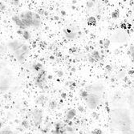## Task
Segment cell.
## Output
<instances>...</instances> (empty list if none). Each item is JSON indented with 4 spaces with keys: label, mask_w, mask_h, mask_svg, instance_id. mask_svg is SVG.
<instances>
[{
    "label": "cell",
    "mask_w": 134,
    "mask_h": 134,
    "mask_svg": "<svg viewBox=\"0 0 134 134\" xmlns=\"http://www.w3.org/2000/svg\"><path fill=\"white\" fill-rule=\"evenodd\" d=\"M41 134H67L66 130L64 129V126L59 125H56V126L55 127V129L48 133H41Z\"/></svg>",
    "instance_id": "cell-7"
},
{
    "label": "cell",
    "mask_w": 134,
    "mask_h": 134,
    "mask_svg": "<svg viewBox=\"0 0 134 134\" xmlns=\"http://www.w3.org/2000/svg\"><path fill=\"white\" fill-rule=\"evenodd\" d=\"M109 126L112 134H134V89L113 101Z\"/></svg>",
    "instance_id": "cell-1"
},
{
    "label": "cell",
    "mask_w": 134,
    "mask_h": 134,
    "mask_svg": "<svg viewBox=\"0 0 134 134\" xmlns=\"http://www.w3.org/2000/svg\"><path fill=\"white\" fill-rule=\"evenodd\" d=\"M103 87L99 84H93L82 89L80 96L84 100L85 104L91 110H94L99 107L102 100L101 93L103 92Z\"/></svg>",
    "instance_id": "cell-3"
},
{
    "label": "cell",
    "mask_w": 134,
    "mask_h": 134,
    "mask_svg": "<svg viewBox=\"0 0 134 134\" xmlns=\"http://www.w3.org/2000/svg\"><path fill=\"white\" fill-rule=\"evenodd\" d=\"M37 72V75L35 76V84L36 86L39 87L41 89H43L46 88L47 83V73L44 70L43 68L39 69L36 71Z\"/></svg>",
    "instance_id": "cell-6"
},
{
    "label": "cell",
    "mask_w": 134,
    "mask_h": 134,
    "mask_svg": "<svg viewBox=\"0 0 134 134\" xmlns=\"http://www.w3.org/2000/svg\"><path fill=\"white\" fill-rule=\"evenodd\" d=\"M8 49L18 62L23 64L29 55L28 46L20 40H13L7 43Z\"/></svg>",
    "instance_id": "cell-5"
},
{
    "label": "cell",
    "mask_w": 134,
    "mask_h": 134,
    "mask_svg": "<svg viewBox=\"0 0 134 134\" xmlns=\"http://www.w3.org/2000/svg\"><path fill=\"white\" fill-rule=\"evenodd\" d=\"M118 15H119L118 11H114L113 13V18H117Z\"/></svg>",
    "instance_id": "cell-12"
},
{
    "label": "cell",
    "mask_w": 134,
    "mask_h": 134,
    "mask_svg": "<svg viewBox=\"0 0 134 134\" xmlns=\"http://www.w3.org/2000/svg\"><path fill=\"white\" fill-rule=\"evenodd\" d=\"M88 22L89 24H91V25H95V24L96 23V18H94V17H90V18L88 19Z\"/></svg>",
    "instance_id": "cell-10"
},
{
    "label": "cell",
    "mask_w": 134,
    "mask_h": 134,
    "mask_svg": "<svg viewBox=\"0 0 134 134\" xmlns=\"http://www.w3.org/2000/svg\"><path fill=\"white\" fill-rule=\"evenodd\" d=\"M15 75L10 66L5 62H0V92L9 91L14 84Z\"/></svg>",
    "instance_id": "cell-4"
},
{
    "label": "cell",
    "mask_w": 134,
    "mask_h": 134,
    "mask_svg": "<svg viewBox=\"0 0 134 134\" xmlns=\"http://www.w3.org/2000/svg\"><path fill=\"white\" fill-rule=\"evenodd\" d=\"M12 20L19 29L23 31L31 27L38 28L41 25V17L38 13L31 10H25L19 15H14Z\"/></svg>",
    "instance_id": "cell-2"
},
{
    "label": "cell",
    "mask_w": 134,
    "mask_h": 134,
    "mask_svg": "<svg viewBox=\"0 0 134 134\" xmlns=\"http://www.w3.org/2000/svg\"><path fill=\"white\" fill-rule=\"evenodd\" d=\"M100 54L97 51H94L92 53H91V55H90V60L92 62H96L97 60L100 59Z\"/></svg>",
    "instance_id": "cell-8"
},
{
    "label": "cell",
    "mask_w": 134,
    "mask_h": 134,
    "mask_svg": "<svg viewBox=\"0 0 134 134\" xmlns=\"http://www.w3.org/2000/svg\"><path fill=\"white\" fill-rule=\"evenodd\" d=\"M0 134H15L13 130L9 128H0Z\"/></svg>",
    "instance_id": "cell-9"
},
{
    "label": "cell",
    "mask_w": 134,
    "mask_h": 134,
    "mask_svg": "<svg viewBox=\"0 0 134 134\" xmlns=\"http://www.w3.org/2000/svg\"><path fill=\"white\" fill-rule=\"evenodd\" d=\"M129 55L132 56V59H134V47H131L130 49H129Z\"/></svg>",
    "instance_id": "cell-11"
}]
</instances>
